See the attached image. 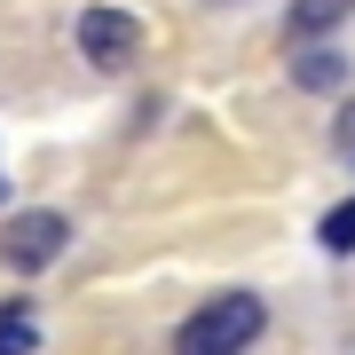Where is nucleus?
Here are the masks:
<instances>
[{
    "mask_svg": "<svg viewBox=\"0 0 355 355\" xmlns=\"http://www.w3.org/2000/svg\"><path fill=\"white\" fill-rule=\"evenodd\" d=\"M268 331V308L253 292H214V300H198L190 316L174 331V355H245Z\"/></svg>",
    "mask_w": 355,
    "mask_h": 355,
    "instance_id": "1",
    "label": "nucleus"
},
{
    "mask_svg": "<svg viewBox=\"0 0 355 355\" xmlns=\"http://www.w3.org/2000/svg\"><path fill=\"white\" fill-rule=\"evenodd\" d=\"M64 245H71V221L48 214V205H32V214H8V221H0V261L24 268V277H32V268H48Z\"/></svg>",
    "mask_w": 355,
    "mask_h": 355,
    "instance_id": "2",
    "label": "nucleus"
},
{
    "mask_svg": "<svg viewBox=\"0 0 355 355\" xmlns=\"http://www.w3.org/2000/svg\"><path fill=\"white\" fill-rule=\"evenodd\" d=\"M79 48H87L95 71H127L135 55H142V16H127V8H87V16H79Z\"/></svg>",
    "mask_w": 355,
    "mask_h": 355,
    "instance_id": "3",
    "label": "nucleus"
},
{
    "mask_svg": "<svg viewBox=\"0 0 355 355\" xmlns=\"http://www.w3.org/2000/svg\"><path fill=\"white\" fill-rule=\"evenodd\" d=\"M355 16V0H292V40H324Z\"/></svg>",
    "mask_w": 355,
    "mask_h": 355,
    "instance_id": "4",
    "label": "nucleus"
},
{
    "mask_svg": "<svg viewBox=\"0 0 355 355\" xmlns=\"http://www.w3.org/2000/svg\"><path fill=\"white\" fill-rule=\"evenodd\" d=\"M292 79L316 87V95H331V87L347 79V55H340V48H300V55H292Z\"/></svg>",
    "mask_w": 355,
    "mask_h": 355,
    "instance_id": "5",
    "label": "nucleus"
},
{
    "mask_svg": "<svg viewBox=\"0 0 355 355\" xmlns=\"http://www.w3.org/2000/svg\"><path fill=\"white\" fill-rule=\"evenodd\" d=\"M316 237H324V253H355V198H340V205H331V214H324V229H316Z\"/></svg>",
    "mask_w": 355,
    "mask_h": 355,
    "instance_id": "6",
    "label": "nucleus"
},
{
    "mask_svg": "<svg viewBox=\"0 0 355 355\" xmlns=\"http://www.w3.org/2000/svg\"><path fill=\"white\" fill-rule=\"evenodd\" d=\"M0 355H32V316H24V308L0 316Z\"/></svg>",
    "mask_w": 355,
    "mask_h": 355,
    "instance_id": "7",
    "label": "nucleus"
},
{
    "mask_svg": "<svg viewBox=\"0 0 355 355\" xmlns=\"http://www.w3.org/2000/svg\"><path fill=\"white\" fill-rule=\"evenodd\" d=\"M331 142H340V158H355V103H340V119H331Z\"/></svg>",
    "mask_w": 355,
    "mask_h": 355,
    "instance_id": "8",
    "label": "nucleus"
},
{
    "mask_svg": "<svg viewBox=\"0 0 355 355\" xmlns=\"http://www.w3.org/2000/svg\"><path fill=\"white\" fill-rule=\"evenodd\" d=\"M0 198H8V182H0Z\"/></svg>",
    "mask_w": 355,
    "mask_h": 355,
    "instance_id": "9",
    "label": "nucleus"
}]
</instances>
